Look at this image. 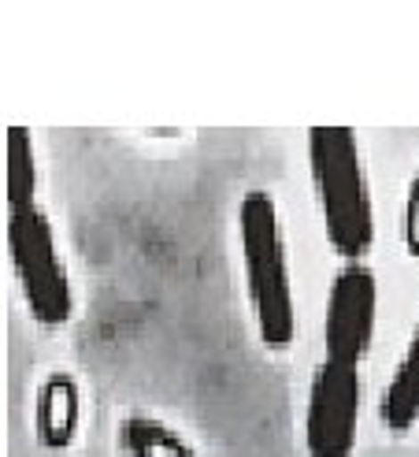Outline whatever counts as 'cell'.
Wrapping results in <instances>:
<instances>
[{
    "label": "cell",
    "mask_w": 419,
    "mask_h": 457,
    "mask_svg": "<svg viewBox=\"0 0 419 457\" xmlns=\"http://www.w3.org/2000/svg\"><path fill=\"white\" fill-rule=\"evenodd\" d=\"M308 171L319 201L323 235L345 264H360L375 249V204L353 127L308 130Z\"/></svg>",
    "instance_id": "1"
},
{
    "label": "cell",
    "mask_w": 419,
    "mask_h": 457,
    "mask_svg": "<svg viewBox=\"0 0 419 457\" xmlns=\"http://www.w3.org/2000/svg\"><path fill=\"white\" fill-rule=\"evenodd\" d=\"M238 242L256 335L267 350H290L297 338V309L290 283V253L278 204L267 190H249L238 204Z\"/></svg>",
    "instance_id": "2"
},
{
    "label": "cell",
    "mask_w": 419,
    "mask_h": 457,
    "mask_svg": "<svg viewBox=\"0 0 419 457\" xmlns=\"http://www.w3.org/2000/svg\"><path fill=\"white\" fill-rule=\"evenodd\" d=\"M8 257L34 324L63 328L75 312V290H71V276H67V264L60 257L53 220L41 204L22 212H8Z\"/></svg>",
    "instance_id": "3"
},
{
    "label": "cell",
    "mask_w": 419,
    "mask_h": 457,
    "mask_svg": "<svg viewBox=\"0 0 419 457\" xmlns=\"http://www.w3.org/2000/svg\"><path fill=\"white\" fill-rule=\"evenodd\" d=\"M360 364L323 357L308 395V457H353L360 431Z\"/></svg>",
    "instance_id": "4"
},
{
    "label": "cell",
    "mask_w": 419,
    "mask_h": 457,
    "mask_svg": "<svg viewBox=\"0 0 419 457\" xmlns=\"http://www.w3.org/2000/svg\"><path fill=\"white\" fill-rule=\"evenodd\" d=\"M379 320V279L364 261L345 264L331 279L327 312H323V350L334 361L360 364L375 342Z\"/></svg>",
    "instance_id": "5"
},
{
    "label": "cell",
    "mask_w": 419,
    "mask_h": 457,
    "mask_svg": "<svg viewBox=\"0 0 419 457\" xmlns=\"http://www.w3.org/2000/svg\"><path fill=\"white\" fill-rule=\"evenodd\" d=\"M78 420H82V395H78V379L71 372H53L45 376L41 391H37V439L49 450L71 446L78 436Z\"/></svg>",
    "instance_id": "6"
},
{
    "label": "cell",
    "mask_w": 419,
    "mask_h": 457,
    "mask_svg": "<svg viewBox=\"0 0 419 457\" xmlns=\"http://www.w3.org/2000/svg\"><path fill=\"white\" fill-rule=\"evenodd\" d=\"M382 420L393 436H405V431L419 420V320L412 328V338L393 369L386 395H382Z\"/></svg>",
    "instance_id": "7"
},
{
    "label": "cell",
    "mask_w": 419,
    "mask_h": 457,
    "mask_svg": "<svg viewBox=\"0 0 419 457\" xmlns=\"http://www.w3.org/2000/svg\"><path fill=\"white\" fill-rule=\"evenodd\" d=\"M4 197L8 212H22L37 204V149L30 127L12 123L4 130Z\"/></svg>",
    "instance_id": "8"
},
{
    "label": "cell",
    "mask_w": 419,
    "mask_h": 457,
    "mask_svg": "<svg viewBox=\"0 0 419 457\" xmlns=\"http://www.w3.org/2000/svg\"><path fill=\"white\" fill-rule=\"evenodd\" d=\"M119 446L127 457H197L178 431L152 417H127L119 424Z\"/></svg>",
    "instance_id": "9"
},
{
    "label": "cell",
    "mask_w": 419,
    "mask_h": 457,
    "mask_svg": "<svg viewBox=\"0 0 419 457\" xmlns=\"http://www.w3.org/2000/svg\"><path fill=\"white\" fill-rule=\"evenodd\" d=\"M401 245L412 261H419V168L405 190V212H401Z\"/></svg>",
    "instance_id": "10"
}]
</instances>
